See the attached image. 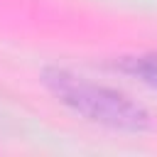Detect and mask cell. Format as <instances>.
I'll return each instance as SVG.
<instances>
[{"label":"cell","mask_w":157,"mask_h":157,"mask_svg":"<svg viewBox=\"0 0 157 157\" xmlns=\"http://www.w3.org/2000/svg\"><path fill=\"white\" fill-rule=\"evenodd\" d=\"M42 81L66 108H71L74 113L83 115L96 125L128 135H142L152 128L147 108L118 88L96 83L81 74L59 66L44 69Z\"/></svg>","instance_id":"cell-1"},{"label":"cell","mask_w":157,"mask_h":157,"mask_svg":"<svg viewBox=\"0 0 157 157\" xmlns=\"http://www.w3.org/2000/svg\"><path fill=\"white\" fill-rule=\"evenodd\" d=\"M118 69L123 74L135 76L137 81H142L145 86L157 91V52H145V54L125 56V59L118 61Z\"/></svg>","instance_id":"cell-2"}]
</instances>
